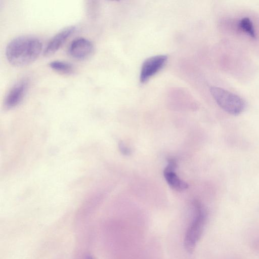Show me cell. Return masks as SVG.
Masks as SVG:
<instances>
[{"mask_svg": "<svg viewBox=\"0 0 259 259\" xmlns=\"http://www.w3.org/2000/svg\"><path fill=\"white\" fill-rule=\"evenodd\" d=\"M177 167V160L172 158L168 159L167 164L163 170V175L166 182L171 188L181 191L187 189L188 185L176 174L175 169Z\"/></svg>", "mask_w": 259, "mask_h": 259, "instance_id": "obj_8", "label": "cell"}, {"mask_svg": "<svg viewBox=\"0 0 259 259\" xmlns=\"http://www.w3.org/2000/svg\"><path fill=\"white\" fill-rule=\"evenodd\" d=\"M49 67L54 71L63 74L69 75L74 72V68L69 62L55 60L50 62Z\"/></svg>", "mask_w": 259, "mask_h": 259, "instance_id": "obj_10", "label": "cell"}, {"mask_svg": "<svg viewBox=\"0 0 259 259\" xmlns=\"http://www.w3.org/2000/svg\"><path fill=\"white\" fill-rule=\"evenodd\" d=\"M94 51V46L91 40L84 37H78L70 43L67 53L73 59L83 60L90 57Z\"/></svg>", "mask_w": 259, "mask_h": 259, "instance_id": "obj_5", "label": "cell"}, {"mask_svg": "<svg viewBox=\"0 0 259 259\" xmlns=\"http://www.w3.org/2000/svg\"><path fill=\"white\" fill-rule=\"evenodd\" d=\"M210 92L217 104L230 114L238 115L246 108V103L243 98L225 89L211 87Z\"/></svg>", "mask_w": 259, "mask_h": 259, "instance_id": "obj_3", "label": "cell"}, {"mask_svg": "<svg viewBox=\"0 0 259 259\" xmlns=\"http://www.w3.org/2000/svg\"><path fill=\"white\" fill-rule=\"evenodd\" d=\"M74 26L66 27L57 32L47 44L44 51V55L48 56L56 52L76 31Z\"/></svg>", "mask_w": 259, "mask_h": 259, "instance_id": "obj_7", "label": "cell"}, {"mask_svg": "<svg viewBox=\"0 0 259 259\" xmlns=\"http://www.w3.org/2000/svg\"><path fill=\"white\" fill-rule=\"evenodd\" d=\"M27 79H22L16 82L9 90L4 100V106L11 109L18 105L24 99L28 88Z\"/></svg>", "mask_w": 259, "mask_h": 259, "instance_id": "obj_6", "label": "cell"}, {"mask_svg": "<svg viewBox=\"0 0 259 259\" xmlns=\"http://www.w3.org/2000/svg\"><path fill=\"white\" fill-rule=\"evenodd\" d=\"M237 28L242 32L245 33L250 38H257L256 32L251 20L248 17H244L238 20Z\"/></svg>", "mask_w": 259, "mask_h": 259, "instance_id": "obj_9", "label": "cell"}, {"mask_svg": "<svg viewBox=\"0 0 259 259\" xmlns=\"http://www.w3.org/2000/svg\"><path fill=\"white\" fill-rule=\"evenodd\" d=\"M119 148L120 152L125 155H129L131 154V150L123 142L119 143Z\"/></svg>", "mask_w": 259, "mask_h": 259, "instance_id": "obj_11", "label": "cell"}, {"mask_svg": "<svg viewBox=\"0 0 259 259\" xmlns=\"http://www.w3.org/2000/svg\"><path fill=\"white\" fill-rule=\"evenodd\" d=\"M42 50V44L38 38L23 35L15 37L8 43L5 56L11 65L22 67L34 61Z\"/></svg>", "mask_w": 259, "mask_h": 259, "instance_id": "obj_1", "label": "cell"}, {"mask_svg": "<svg viewBox=\"0 0 259 259\" xmlns=\"http://www.w3.org/2000/svg\"><path fill=\"white\" fill-rule=\"evenodd\" d=\"M167 56L158 55L146 59L143 63L140 75L141 83H144L158 73L165 65Z\"/></svg>", "mask_w": 259, "mask_h": 259, "instance_id": "obj_4", "label": "cell"}, {"mask_svg": "<svg viewBox=\"0 0 259 259\" xmlns=\"http://www.w3.org/2000/svg\"><path fill=\"white\" fill-rule=\"evenodd\" d=\"M194 216L189 225L184 238L185 249L192 252L203 232L206 219V211L201 203L195 200L193 202Z\"/></svg>", "mask_w": 259, "mask_h": 259, "instance_id": "obj_2", "label": "cell"}]
</instances>
